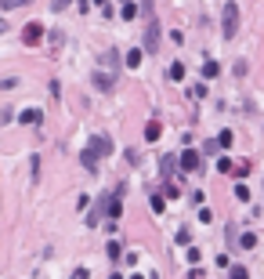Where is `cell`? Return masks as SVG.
<instances>
[{"mask_svg":"<svg viewBox=\"0 0 264 279\" xmlns=\"http://www.w3.org/2000/svg\"><path fill=\"white\" fill-rule=\"evenodd\" d=\"M33 4V0H0V11H14V8H26Z\"/></svg>","mask_w":264,"mask_h":279,"instance_id":"13","label":"cell"},{"mask_svg":"<svg viewBox=\"0 0 264 279\" xmlns=\"http://www.w3.org/2000/svg\"><path fill=\"white\" fill-rule=\"evenodd\" d=\"M40 40H44V26H40V22H26V26H22V44L36 48Z\"/></svg>","mask_w":264,"mask_h":279,"instance_id":"2","label":"cell"},{"mask_svg":"<svg viewBox=\"0 0 264 279\" xmlns=\"http://www.w3.org/2000/svg\"><path fill=\"white\" fill-rule=\"evenodd\" d=\"M120 254H123V246L112 239V243H108V257H120Z\"/></svg>","mask_w":264,"mask_h":279,"instance_id":"23","label":"cell"},{"mask_svg":"<svg viewBox=\"0 0 264 279\" xmlns=\"http://www.w3.org/2000/svg\"><path fill=\"white\" fill-rule=\"evenodd\" d=\"M108 210V196H98V203H94V214H87V225H98V218Z\"/></svg>","mask_w":264,"mask_h":279,"instance_id":"6","label":"cell"},{"mask_svg":"<svg viewBox=\"0 0 264 279\" xmlns=\"http://www.w3.org/2000/svg\"><path fill=\"white\" fill-rule=\"evenodd\" d=\"M90 149H94V152H98V160H102V156H108V149H112V142H108V138L102 134V138H94V142H90Z\"/></svg>","mask_w":264,"mask_h":279,"instance_id":"7","label":"cell"},{"mask_svg":"<svg viewBox=\"0 0 264 279\" xmlns=\"http://www.w3.org/2000/svg\"><path fill=\"white\" fill-rule=\"evenodd\" d=\"M152 4H156V0H142V8H138V11H152Z\"/></svg>","mask_w":264,"mask_h":279,"instance_id":"27","label":"cell"},{"mask_svg":"<svg viewBox=\"0 0 264 279\" xmlns=\"http://www.w3.org/2000/svg\"><path fill=\"white\" fill-rule=\"evenodd\" d=\"M160 134H163V127H160L156 120H148V127H145V138H148V142H156Z\"/></svg>","mask_w":264,"mask_h":279,"instance_id":"12","label":"cell"},{"mask_svg":"<svg viewBox=\"0 0 264 279\" xmlns=\"http://www.w3.org/2000/svg\"><path fill=\"white\" fill-rule=\"evenodd\" d=\"M228 279H250V275H246V268H232V275Z\"/></svg>","mask_w":264,"mask_h":279,"instance_id":"26","label":"cell"},{"mask_svg":"<svg viewBox=\"0 0 264 279\" xmlns=\"http://www.w3.org/2000/svg\"><path fill=\"white\" fill-rule=\"evenodd\" d=\"M94 84H98L102 91H112V87H116V69H98V73H94Z\"/></svg>","mask_w":264,"mask_h":279,"instance_id":"5","label":"cell"},{"mask_svg":"<svg viewBox=\"0 0 264 279\" xmlns=\"http://www.w3.org/2000/svg\"><path fill=\"white\" fill-rule=\"evenodd\" d=\"M163 185H166V189H163V199H178V196H181V189H178L174 181H163Z\"/></svg>","mask_w":264,"mask_h":279,"instance_id":"15","label":"cell"},{"mask_svg":"<svg viewBox=\"0 0 264 279\" xmlns=\"http://www.w3.org/2000/svg\"><path fill=\"white\" fill-rule=\"evenodd\" d=\"M160 170H163V181H170V178H174V156H163Z\"/></svg>","mask_w":264,"mask_h":279,"instance_id":"11","label":"cell"},{"mask_svg":"<svg viewBox=\"0 0 264 279\" xmlns=\"http://www.w3.org/2000/svg\"><path fill=\"white\" fill-rule=\"evenodd\" d=\"M108 279H123V275H120V272H112V275H108Z\"/></svg>","mask_w":264,"mask_h":279,"instance_id":"30","label":"cell"},{"mask_svg":"<svg viewBox=\"0 0 264 279\" xmlns=\"http://www.w3.org/2000/svg\"><path fill=\"white\" fill-rule=\"evenodd\" d=\"M69 4H72V0H51V8H54V11H66Z\"/></svg>","mask_w":264,"mask_h":279,"instance_id":"25","label":"cell"},{"mask_svg":"<svg viewBox=\"0 0 264 279\" xmlns=\"http://www.w3.org/2000/svg\"><path fill=\"white\" fill-rule=\"evenodd\" d=\"M232 170H236L239 178H246V174H250V163H246V160H242V163H232Z\"/></svg>","mask_w":264,"mask_h":279,"instance_id":"21","label":"cell"},{"mask_svg":"<svg viewBox=\"0 0 264 279\" xmlns=\"http://www.w3.org/2000/svg\"><path fill=\"white\" fill-rule=\"evenodd\" d=\"M80 156H84V167H87V170H98V152H94V149H84Z\"/></svg>","mask_w":264,"mask_h":279,"instance_id":"9","label":"cell"},{"mask_svg":"<svg viewBox=\"0 0 264 279\" xmlns=\"http://www.w3.org/2000/svg\"><path fill=\"white\" fill-rule=\"evenodd\" d=\"M44 116H40V109H26V113H18V123H40Z\"/></svg>","mask_w":264,"mask_h":279,"instance_id":"10","label":"cell"},{"mask_svg":"<svg viewBox=\"0 0 264 279\" xmlns=\"http://www.w3.org/2000/svg\"><path fill=\"white\" fill-rule=\"evenodd\" d=\"M221 33H224V40H232L239 33V8L236 4H224V26H221Z\"/></svg>","mask_w":264,"mask_h":279,"instance_id":"1","label":"cell"},{"mask_svg":"<svg viewBox=\"0 0 264 279\" xmlns=\"http://www.w3.org/2000/svg\"><path fill=\"white\" fill-rule=\"evenodd\" d=\"M90 4H105V0H90Z\"/></svg>","mask_w":264,"mask_h":279,"instance_id":"31","label":"cell"},{"mask_svg":"<svg viewBox=\"0 0 264 279\" xmlns=\"http://www.w3.org/2000/svg\"><path fill=\"white\" fill-rule=\"evenodd\" d=\"M0 33H8V22H4V19H0Z\"/></svg>","mask_w":264,"mask_h":279,"instance_id":"29","label":"cell"},{"mask_svg":"<svg viewBox=\"0 0 264 279\" xmlns=\"http://www.w3.org/2000/svg\"><path fill=\"white\" fill-rule=\"evenodd\" d=\"M156 48H160V22L148 19V26H145V51H156Z\"/></svg>","mask_w":264,"mask_h":279,"instance_id":"4","label":"cell"},{"mask_svg":"<svg viewBox=\"0 0 264 279\" xmlns=\"http://www.w3.org/2000/svg\"><path fill=\"white\" fill-rule=\"evenodd\" d=\"M120 15H123V19H138V15H142V11H138V4H134V0H123V8H120Z\"/></svg>","mask_w":264,"mask_h":279,"instance_id":"8","label":"cell"},{"mask_svg":"<svg viewBox=\"0 0 264 279\" xmlns=\"http://www.w3.org/2000/svg\"><path fill=\"white\" fill-rule=\"evenodd\" d=\"M232 145V131H221L217 134V149H228Z\"/></svg>","mask_w":264,"mask_h":279,"instance_id":"19","label":"cell"},{"mask_svg":"<svg viewBox=\"0 0 264 279\" xmlns=\"http://www.w3.org/2000/svg\"><path fill=\"white\" fill-rule=\"evenodd\" d=\"M174 163L184 170V174H192V170H199V152H196V149H184V152H181V156H178Z\"/></svg>","mask_w":264,"mask_h":279,"instance_id":"3","label":"cell"},{"mask_svg":"<svg viewBox=\"0 0 264 279\" xmlns=\"http://www.w3.org/2000/svg\"><path fill=\"white\" fill-rule=\"evenodd\" d=\"M116 62H120L116 51H105V55H102V66H116Z\"/></svg>","mask_w":264,"mask_h":279,"instance_id":"22","label":"cell"},{"mask_svg":"<svg viewBox=\"0 0 264 279\" xmlns=\"http://www.w3.org/2000/svg\"><path fill=\"white\" fill-rule=\"evenodd\" d=\"M199 73H203V76H206V80H210V76H217V73H221V69H217V62H206V66H203V69H199Z\"/></svg>","mask_w":264,"mask_h":279,"instance_id":"20","label":"cell"},{"mask_svg":"<svg viewBox=\"0 0 264 279\" xmlns=\"http://www.w3.org/2000/svg\"><path fill=\"white\" fill-rule=\"evenodd\" d=\"M127 66H130V69L142 66V51H138V48H134V51H127Z\"/></svg>","mask_w":264,"mask_h":279,"instance_id":"17","label":"cell"},{"mask_svg":"<svg viewBox=\"0 0 264 279\" xmlns=\"http://www.w3.org/2000/svg\"><path fill=\"white\" fill-rule=\"evenodd\" d=\"M236 246H246V250H254V246H257V236H254V232H242V239H239Z\"/></svg>","mask_w":264,"mask_h":279,"instance_id":"14","label":"cell"},{"mask_svg":"<svg viewBox=\"0 0 264 279\" xmlns=\"http://www.w3.org/2000/svg\"><path fill=\"white\" fill-rule=\"evenodd\" d=\"M148 203H152V210H156V214H163V207H166V199H163V196H156V192H152V199H148Z\"/></svg>","mask_w":264,"mask_h":279,"instance_id":"18","label":"cell"},{"mask_svg":"<svg viewBox=\"0 0 264 279\" xmlns=\"http://www.w3.org/2000/svg\"><path fill=\"white\" fill-rule=\"evenodd\" d=\"M236 196H239L242 203H246V199H250V189H246V185H236Z\"/></svg>","mask_w":264,"mask_h":279,"instance_id":"24","label":"cell"},{"mask_svg":"<svg viewBox=\"0 0 264 279\" xmlns=\"http://www.w3.org/2000/svg\"><path fill=\"white\" fill-rule=\"evenodd\" d=\"M72 279H87V268H76V272H72Z\"/></svg>","mask_w":264,"mask_h":279,"instance_id":"28","label":"cell"},{"mask_svg":"<svg viewBox=\"0 0 264 279\" xmlns=\"http://www.w3.org/2000/svg\"><path fill=\"white\" fill-rule=\"evenodd\" d=\"M170 80H184V66H181V62H174V66H170Z\"/></svg>","mask_w":264,"mask_h":279,"instance_id":"16","label":"cell"}]
</instances>
